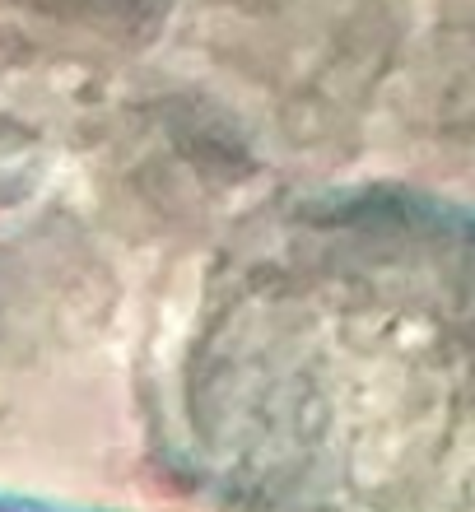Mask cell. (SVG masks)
<instances>
[{
    "label": "cell",
    "mask_w": 475,
    "mask_h": 512,
    "mask_svg": "<svg viewBox=\"0 0 475 512\" xmlns=\"http://www.w3.org/2000/svg\"><path fill=\"white\" fill-rule=\"evenodd\" d=\"M159 452L205 512H475V205L345 182L205 261Z\"/></svg>",
    "instance_id": "cell-1"
},
{
    "label": "cell",
    "mask_w": 475,
    "mask_h": 512,
    "mask_svg": "<svg viewBox=\"0 0 475 512\" xmlns=\"http://www.w3.org/2000/svg\"><path fill=\"white\" fill-rule=\"evenodd\" d=\"M0 512H89V508H66V503H47V499H19V494H0Z\"/></svg>",
    "instance_id": "cell-2"
}]
</instances>
